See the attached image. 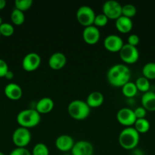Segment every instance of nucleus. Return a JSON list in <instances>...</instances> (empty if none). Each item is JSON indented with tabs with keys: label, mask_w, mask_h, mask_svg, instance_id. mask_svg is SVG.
<instances>
[{
	"label": "nucleus",
	"mask_w": 155,
	"mask_h": 155,
	"mask_svg": "<svg viewBox=\"0 0 155 155\" xmlns=\"http://www.w3.org/2000/svg\"><path fill=\"white\" fill-rule=\"evenodd\" d=\"M106 78L111 86L122 87L130 80L131 71L126 65L117 64L108 70Z\"/></svg>",
	"instance_id": "nucleus-1"
},
{
	"label": "nucleus",
	"mask_w": 155,
	"mask_h": 155,
	"mask_svg": "<svg viewBox=\"0 0 155 155\" xmlns=\"http://www.w3.org/2000/svg\"><path fill=\"white\" fill-rule=\"evenodd\" d=\"M140 134L134 127H126L119 136V143L126 150H134L139 143Z\"/></svg>",
	"instance_id": "nucleus-2"
},
{
	"label": "nucleus",
	"mask_w": 155,
	"mask_h": 155,
	"mask_svg": "<svg viewBox=\"0 0 155 155\" xmlns=\"http://www.w3.org/2000/svg\"><path fill=\"white\" fill-rule=\"evenodd\" d=\"M16 120L20 127L29 130L40 124L41 116L35 109H24L18 113Z\"/></svg>",
	"instance_id": "nucleus-3"
},
{
	"label": "nucleus",
	"mask_w": 155,
	"mask_h": 155,
	"mask_svg": "<svg viewBox=\"0 0 155 155\" xmlns=\"http://www.w3.org/2000/svg\"><path fill=\"white\" fill-rule=\"evenodd\" d=\"M68 113L71 118L76 120L86 119L91 113V107L86 101L82 100H74L68 106Z\"/></svg>",
	"instance_id": "nucleus-4"
},
{
	"label": "nucleus",
	"mask_w": 155,
	"mask_h": 155,
	"mask_svg": "<svg viewBox=\"0 0 155 155\" xmlns=\"http://www.w3.org/2000/svg\"><path fill=\"white\" fill-rule=\"evenodd\" d=\"M95 17L94 11L88 5L81 6L76 12V18L78 21L81 25L84 27L94 25Z\"/></svg>",
	"instance_id": "nucleus-5"
},
{
	"label": "nucleus",
	"mask_w": 155,
	"mask_h": 155,
	"mask_svg": "<svg viewBox=\"0 0 155 155\" xmlns=\"http://www.w3.org/2000/svg\"><path fill=\"white\" fill-rule=\"evenodd\" d=\"M31 141V133L28 129L18 127L12 134V142L16 148H26Z\"/></svg>",
	"instance_id": "nucleus-6"
},
{
	"label": "nucleus",
	"mask_w": 155,
	"mask_h": 155,
	"mask_svg": "<svg viewBox=\"0 0 155 155\" xmlns=\"http://www.w3.org/2000/svg\"><path fill=\"white\" fill-rule=\"evenodd\" d=\"M119 57L124 63L132 64L136 63L139 59V51L137 47L132 46L129 44H124L119 51Z\"/></svg>",
	"instance_id": "nucleus-7"
},
{
	"label": "nucleus",
	"mask_w": 155,
	"mask_h": 155,
	"mask_svg": "<svg viewBox=\"0 0 155 155\" xmlns=\"http://www.w3.org/2000/svg\"><path fill=\"white\" fill-rule=\"evenodd\" d=\"M122 5L118 2L114 0L106 1L102 6L103 15H106L109 20H117L122 16Z\"/></svg>",
	"instance_id": "nucleus-8"
},
{
	"label": "nucleus",
	"mask_w": 155,
	"mask_h": 155,
	"mask_svg": "<svg viewBox=\"0 0 155 155\" xmlns=\"http://www.w3.org/2000/svg\"><path fill=\"white\" fill-rule=\"evenodd\" d=\"M116 119L121 125L126 127H132V126L135 124L137 118L132 109L123 107L117 112Z\"/></svg>",
	"instance_id": "nucleus-9"
},
{
	"label": "nucleus",
	"mask_w": 155,
	"mask_h": 155,
	"mask_svg": "<svg viewBox=\"0 0 155 155\" xmlns=\"http://www.w3.org/2000/svg\"><path fill=\"white\" fill-rule=\"evenodd\" d=\"M41 58L37 53L30 52L26 54L22 60V68L27 72H33L39 68Z\"/></svg>",
	"instance_id": "nucleus-10"
},
{
	"label": "nucleus",
	"mask_w": 155,
	"mask_h": 155,
	"mask_svg": "<svg viewBox=\"0 0 155 155\" xmlns=\"http://www.w3.org/2000/svg\"><path fill=\"white\" fill-rule=\"evenodd\" d=\"M103 45L104 48L110 52H119L124 43L122 39L119 36L111 34L105 38Z\"/></svg>",
	"instance_id": "nucleus-11"
},
{
	"label": "nucleus",
	"mask_w": 155,
	"mask_h": 155,
	"mask_svg": "<svg viewBox=\"0 0 155 155\" xmlns=\"http://www.w3.org/2000/svg\"><path fill=\"white\" fill-rule=\"evenodd\" d=\"M82 37H83L84 41L88 45H95L100 40V30L94 25L84 27L82 33Z\"/></svg>",
	"instance_id": "nucleus-12"
},
{
	"label": "nucleus",
	"mask_w": 155,
	"mask_h": 155,
	"mask_svg": "<svg viewBox=\"0 0 155 155\" xmlns=\"http://www.w3.org/2000/svg\"><path fill=\"white\" fill-rule=\"evenodd\" d=\"M94 147L88 141L81 140L75 142L71 149V155H93Z\"/></svg>",
	"instance_id": "nucleus-13"
},
{
	"label": "nucleus",
	"mask_w": 155,
	"mask_h": 155,
	"mask_svg": "<svg viewBox=\"0 0 155 155\" xmlns=\"http://www.w3.org/2000/svg\"><path fill=\"white\" fill-rule=\"evenodd\" d=\"M56 147L62 152L71 151L74 145V139L68 135H61L56 139Z\"/></svg>",
	"instance_id": "nucleus-14"
},
{
	"label": "nucleus",
	"mask_w": 155,
	"mask_h": 155,
	"mask_svg": "<svg viewBox=\"0 0 155 155\" xmlns=\"http://www.w3.org/2000/svg\"><path fill=\"white\" fill-rule=\"evenodd\" d=\"M67 63L66 56L62 52H55L49 58V66L51 69L59 71L62 69Z\"/></svg>",
	"instance_id": "nucleus-15"
},
{
	"label": "nucleus",
	"mask_w": 155,
	"mask_h": 155,
	"mask_svg": "<svg viewBox=\"0 0 155 155\" xmlns=\"http://www.w3.org/2000/svg\"><path fill=\"white\" fill-rule=\"evenodd\" d=\"M4 93L9 99L12 101H18L21 99L23 95V91L21 86L15 83H10L5 86Z\"/></svg>",
	"instance_id": "nucleus-16"
},
{
	"label": "nucleus",
	"mask_w": 155,
	"mask_h": 155,
	"mask_svg": "<svg viewBox=\"0 0 155 155\" xmlns=\"http://www.w3.org/2000/svg\"><path fill=\"white\" fill-rule=\"evenodd\" d=\"M54 107V101L52 98L49 97H44L40 99L36 102V108L35 110L40 114H48L53 110Z\"/></svg>",
	"instance_id": "nucleus-17"
},
{
	"label": "nucleus",
	"mask_w": 155,
	"mask_h": 155,
	"mask_svg": "<svg viewBox=\"0 0 155 155\" xmlns=\"http://www.w3.org/2000/svg\"><path fill=\"white\" fill-rule=\"evenodd\" d=\"M115 28L119 33H128L133 28V22L131 18L122 16L115 20Z\"/></svg>",
	"instance_id": "nucleus-18"
},
{
	"label": "nucleus",
	"mask_w": 155,
	"mask_h": 155,
	"mask_svg": "<svg viewBox=\"0 0 155 155\" xmlns=\"http://www.w3.org/2000/svg\"><path fill=\"white\" fill-rule=\"evenodd\" d=\"M141 104L147 111H155V92L148 91L143 94Z\"/></svg>",
	"instance_id": "nucleus-19"
},
{
	"label": "nucleus",
	"mask_w": 155,
	"mask_h": 155,
	"mask_svg": "<svg viewBox=\"0 0 155 155\" xmlns=\"http://www.w3.org/2000/svg\"><path fill=\"white\" fill-rule=\"evenodd\" d=\"M104 101V97L100 92L94 91L91 92L87 98L86 103L91 108L98 107L103 104Z\"/></svg>",
	"instance_id": "nucleus-20"
},
{
	"label": "nucleus",
	"mask_w": 155,
	"mask_h": 155,
	"mask_svg": "<svg viewBox=\"0 0 155 155\" xmlns=\"http://www.w3.org/2000/svg\"><path fill=\"white\" fill-rule=\"evenodd\" d=\"M134 128L139 134H144L149 131L150 128V124L146 118L137 119L134 124Z\"/></svg>",
	"instance_id": "nucleus-21"
},
{
	"label": "nucleus",
	"mask_w": 155,
	"mask_h": 155,
	"mask_svg": "<svg viewBox=\"0 0 155 155\" xmlns=\"http://www.w3.org/2000/svg\"><path fill=\"white\" fill-rule=\"evenodd\" d=\"M122 92L123 95L126 98H133L137 95L138 92V89H137L136 86H135V83L129 81L126 84L122 87Z\"/></svg>",
	"instance_id": "nucleus-22"
},
{
	"label": "nucleus",
	"mask_w": 155,
	"mask_h": 155,
	"mask_svg": "<svg viewBox=\"0 0 155 155\" xmlns=\"http://www.w3.org/2000/svg\"><path fill=\"white\" fill-rule=\"evenodd\" d=\"M143 77L148 80H155V63L149 62L144 65L142 68Z\"/></svg>",
	"instance_id": "nucleus-23"
},
{
	"label": "nucleus",
	"mask_w": 155,
	"mask_h": 155,
	"mask_svg": "<svg viewBox=\"0 0 155 155\" xmlns=\"http://www.w3.org/2000/svg\"><path fill=\"white\" fill-rule=\"evenodd\" d=\"M11 20H12V22L15 25L21 26L24 23V21H25V15H24L23 12H21V11L15 8L13 9V11L12 12V14H11Z\"/></svg>",
	"instance_id": "nucleus-24"
},
{
	"label": "nucleus",
	"mask_w": 155,
	"mask_h": 155,
	"mask_svg": "<svg viewBox=\"0 0 155 155\" xmlns=\"http://www.w3.org/2000/svg\"><path fill=\"white\" fill-rule=\"evenodd\" d=\"M135 86H136L138 91L145 93V92L150 91V81L147 78L144 77H141L138 78L135 81Z\"/></svg>",
	"instance_id": "nucleus-25"
},
{
	"label": "nucleus",
	"mask_w": 155,
	"mask_h": 155,
	"mask_svg": "<svg viewBox=\"0 0 155 155\" xmlns=\"http://www.w3.org/2000/svg\"><path fill=\"white\" fill-rule=\"evenodd\" d=\"M137 13L135 6L132 4H126L122 7V15L132 19Z\"/></svg>",
	"instance_id": "nucleus-26"
},
{
	"label": "nucleus",
	"mask_w": 155,
	"mask_h": 155,
	"mask_svg": "<svg viewBox=\"0 0 155 155\" xmlns=\"http://www.w3.org/2000/svg\"><path fill=\"white\" fill-rule=\"evenodd\" d=\"M31 155H50V151L45 144L37 143L33 148Z\"/></svg>",
	"instance_id": "nucleus-27"
},
{
	"label": "nucleus",
	"mask_w": 155,
	"mask_h": 155,
	"mask_svg": "<svg viewBox=\"0 0 155 155\" xmlns=\"http://www.w3.org/2000/svg\"><path fill=\"white\" fill-rule=\"evenodd\" d=\"M33 5L32 0H15V7L21 12H25L30 9Z\"/></svg>",
	"instance_id": "nucleus-28"
},
{
	"label": "nucleus",
	"mask_w": 155,
	"mask_h": 155,
	"mask_svg": "<svg viewBox=\"0 0 155 155\" xmlns=\"http://www.w3.org/2000/svg\"><path fill=\"white\" fill-rule=\"evenodd\" d=\"M15 32V28L13 25L9 23H2L0 25V34L5 37H9L12 36Z\"/></svg>",
	"instance_id": "nucleus-29"
},
{
	"label": "nucleus",
	"mask_w": 155,
	"mask_h": 155,
	"mask_svg": "<svg viewBox=\"0 0 155 155\" xmlns=\"http://www.w3.org/2000/svg\"><path fill=\"white\" fill-rule=\"evenodd\" d=\"M108 21L109 19L107 18V17L105 15H103V13L99 14V15H96L95 19L94 21V26H95L96 27H103L107 24Z\"/></svg>",
	"instance_id": "nucleus-30"
},
{
	"label": "nucleus",
	"mask_w": 155,
	"mask_h": 155,
	"mask_svg": "<svg viewBox=\"0 0 155 155\" xmlns=\"http://www.w3.org/2000/svg\"><path fill=\"white\" fill-rule=\"evenodd\" d=\"M9 155H31V153L26 148H16L11 151Z\"/></svg>",
	"instance_id": "nucleus-31"
},
{
	"label": "nucleus",
	"mask_w": 155,
	"mask_h": 155,
	"mask_svg": "<svg viewBox=\"0 0 155 155\" xmlns=\"http://www.w3.org/2000/svg\"><path fill=\"white\" fill-rule=\"evenodd\" d=\"M9 71V65L3 59L0 58V77H5L8 71Z\"/></svg>",
	"instance_id": "nucleus-32"
},
{
	"label": "nucleus",
	"mask_w": 155,
	"mask_h": 155,
	"mask_svg": "<svg viewBox=\"0 0 155 155\" xmlns=\"http://www.w3.org/2000/svg\"><path fill=\"white\" fill-rule=\"evenodd\" d=\"M134 113L137 119H142V118H145L147 110L141 106V107H138L135 108V110H134Z\"/></svg>",
	"instance_id": "nucleus-33"
},
{
	"label": "nucleus",
	"mask_w": 155,
	"mask_h": 155,
	"mask_svg": "<svg viewBox=\"0 0 155 155\" xmlns=\"http://www.w3.org/2000/svg\"><path fill=\"white\" fill-rule=\"evenodd\" d=\"M139 36L136 34H131L128 37V44L130 45H132V46L136 47L139 44Z\"/></svg>",
	"instance_id": "nucleus-34"
},
{
	"label": "nucleus",
	"mask_w": 155,
	"mask_h": 155,
	"mask_svg": "<svg viewBox=\"0 0 155 155\" xmlns=\"http://www.w3.org/2000/svg\"><path fill=\"white\" fill-rule=\"evenodd\" d=\"M5 78H6V79H7V80H12V79L14 78L13 72H12V71H10V70H9V71H8L7 74H6V75L5 76Z\"/></svg>",
	"instance_id": "nucleus-35"
},
{
	"label": "nucleus",
	"mask_w": 155,
	"mask_h": 155,
	"mask_svg": "<svg viewBox=\"0 0 155 155\" xmlns=\"http://www.w3.org/2000/svg\"><path fill=\"white\" fill-rule=\"evenodd\" d=\"M132 155H144V152L141 151V150H140V149L135 150L134 149L133 152H132Z\"/></svg>",
	"instance_id": "nucleus-36"
},
{
	"label": "nucleus",
	"mask_w": 155,
	"mask_h": 155,
	"mask_svg": "<svg viewBox=\"0 0 155 155\" xmlns=\"http://www.w3.org/2000/svg\"><path fill=\"white\" fill-rule=\"evenodd\" d=\"M6 6V1L5 0H0V10L5 8Z\"/></svg>",
	"instance_id": "nucleus-37"
},
{
	"label": "nucleus",
	"mask_w": 155,
	"mask_h": 155,
	"mask_svg": "<svg viewBox=\"0 0 155 155\" xmlns=\"http://www.w3.org/2000/svg\"><path fill=\"white\" fill-rule=\"evenodd\" d=\"M2 17L0 16V25H1L2 24Z\"/></svg>",
	"instance_id": "nucleus-38"
},
{
	"label": "nucleus",
	"mask_w": 155,
	"mask_h": 155,
	"mask_svg": "<svg viewBox=\"0 0 155 155\" xmlns=\"http://www.w3.org/2000/svg\"><path fill=\"white\" fill-rule=\"evenodd\" d=\"M0 155H5V154L3 152H2V151H0Z\"/></svg>",
	"instance_id": "nucleus-39"
},
{
	"label": "nucleus",
	"mask_w": 155,
	"mask_h": 155,
	"mask_svg": "<svg viewBox=\"0 0 155 155\" xmlns=\"http://www.w3.org/2000/svg\"><path fill=\"white\" fill-rule=\"evenodd\" d=\"M63 155H71V154H63Z\"/></svg>",
	"instance_id": "nucleus-40"
},
{
	"label": "nucleus",
	"mask_w": 155,
	"mask_h": 155,
	"mask_svg": "<svg viewBox=\"0 0 155 155\" xmlns=\"http://www.w3.org/2000/svg\"><path fill=\"white\" fill-rule=\"evenodd\" d=\"M0 36H1V34H0Z\"/></svg>",
	"instance_id": "nucleus-41"
},
{
	"label": "nucleus",
	"mask_w": 155,
	"mask_h": 155,
	"mask_svg": "<svg viewBox=\"0 0 155 155\" xmlns=\"http://www.w3.org/2000/svg\"><path fill=\"white\" fill-rule=\"evenodd\" d=\"M93 155H94V154H93Z\"/></svg>",
	"instance_id": "nucleus-42"
}]
</instances>
